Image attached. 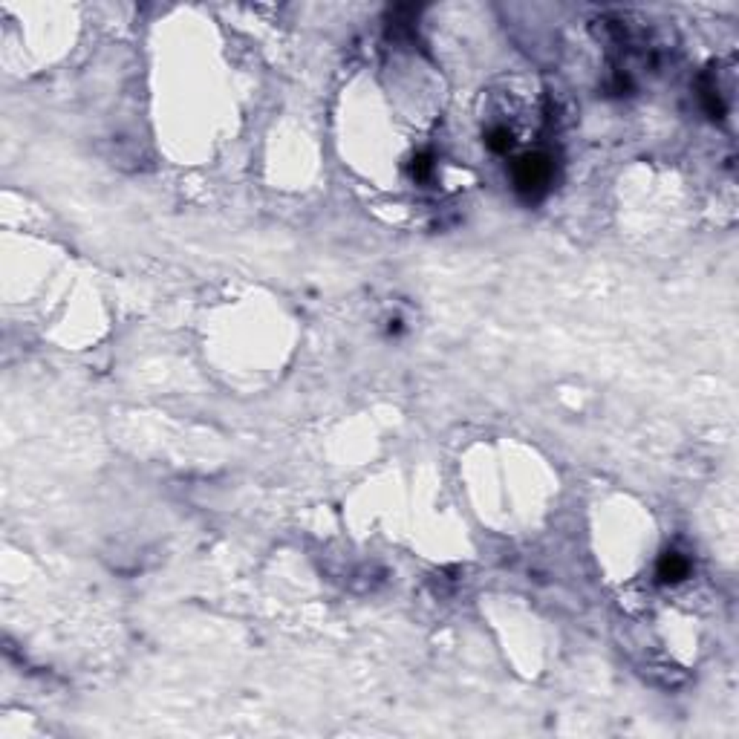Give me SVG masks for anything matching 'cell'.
<instances>
[{"label":"cell","mask_w":739,"mask_h":739,"mask_svg":"<svg viewBox=\"0 0 739 739\" xmlns=\"http://www.w3.org/2000/svg\"><path fill=\"white\" fill-rule=\"evenodd\" d=\"M512 176H514V188L525 200H540L552 185L554 162L546 153H525L514 162Z\"/></svg>","instance_id":"obj_1"},{"label":"cell","mask_w":739,"mask_h":739,"mask_svg":"<svg viewBox=\"0 0 739 739\" xmlns=\"http://www.w3.org/2000/svg\"><path fill=\"white\" fill-rule=\"evenodd\" d=\"M687 572H691V563H687V557L679 554V552H664L659 566H655V578L662 583H679L687 578Z\"/></svg>","instance_id":"obj_2"},{"label":"cell","mask_w":739,"mask_h":739,"mask_svg":"<svg viewBox=\"0 0 739 739\" xmlns=\"http://www.w3.org/2000/svg\"><path fill=\"white\" fill-rule=\"evenodd\" d=\"M485 144L494 153H508L512 151V144H514V136H512V130L508 127H491L488 136H485Z\"/></svg>","instance_id":"obj_3"},{"label":"cell","mask_w":739,"mask_h":739,"mask_svg":"<svg viewBox=\"0 0 739 739\" xmlns=\"http://www.w3.org/2000/svg\"><path fill=\"white\" fill-rule=\"evenodd\" d=\"M702 104H704V110H708L711 119H722V116H725V104H722L716 87H708V84L702 87Z\"/></svg>","instance_id":"obj_4"},{"label":"cell","mask_w":739,"mask_h":739,"mask_svg":"<svg viewBox=\"0 0 739 739\" xmlns=\"http://www.w3.org/2000/svg\"><path fill=\"white\" fill-rule=\"evenodd\" d=\"M410 171H413L416 179H424V176L431 174V156H428V153L416 156V159H413V165H410Z\"/></svg>","instance_id":"obj_5"}]
</instances>
